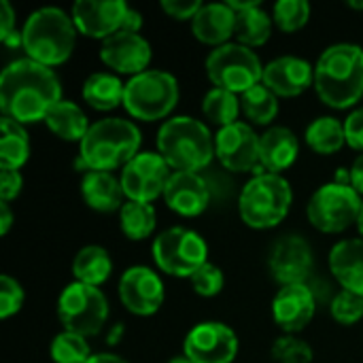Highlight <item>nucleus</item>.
<instances>
[{
	"label": "nucleus",
	"mask_w": 363,
	"mask_h": 363,
	"mask_svg": "<svg viewBox=\"0 0 363 363\" xmlns=\"http://www.w3.org/2000/svg\"><path fill=\"white\" fill-rule=\"evenodd\" d=\"M62 98V83L53 68L30 57L11 62L0 74V111L17 123L45 121Z\"/></svg>",
	"instance_id": "1"
},
{
	"label": "nucleus",
	"mask_w": 363,
	"mask_h": 363,
	"mask_svg": "<svg viewBox=\"0 0 363 363\" xmlns=\"http://www.w3.org/2000/svg\"><path fill=\"white\" fill-rule=\"evenodd\" d=\"M315 89L330 108L355 106L363 98V47L355 43L325 47L315 62Z\"/></svg>",
	"instance_id": "2"
},
{
	"label": "nucleus",
	"mask_w": 363,
	"mask_h": 363,
	"mask_svg": "<svg viewBox=\"0 0 363 363\" xmlns=\"http://www.w3.org/2000/svg\"><path fill=\"white\" fill-rule=\"evenodd\" d=\"M143 136L134 121L123 117H104L91 123L79 143V164L87 170L113 172L123 168L140 153Z\"/></svg>",
	"instance_id": "3"
},
{
	"label": "nucleus",
	"mask_w": 363,
	"mask_h": 363,
	"mask_svg": "<svg viewBox=\"0 0 363 363\" xmlns=\"http://www.w3.org/2000/svg\"><path fill=\"white\" fill-rule=\"evenodd\" d=\"M77 34L79 30L72 21V15L60 6H40L23 21L21 47L26 57L53 68L72 55Z\"/></svg>",
	"instance_id": "4"
},
{
	"label": "nucleus",
	"mask_w": 363,
	"mask_h": 363,
	"mask_svg": "<svg viewBox=\"0 0 363 363\" xmlns=\"http://www.w3.org/2000/svg\"><path fill=\"white\" fill-rule=\"evenodd\" d=\"M157 153L174 172H200L215 157V134L189 115H174L157 130Z\"/></svg>",
	"instance_id": "5"
},
{
	"label": "nucleus",
	"mask_w": 363,
	"mask_h": 363,
	"mask_svg": "<svg viewBox=\"0 0 363 363\" xmlns=\"http://www.w3.org/2000/svg\"><path fill=\"white\" fill-rule=\"evenodd\" d=\"M294 204L291 183L283 174H253L238 198V213L245 225L253 230H270L285 221Z\"/></svg>",
	"instance_id": "6"
},
{
	"label": "nucleus",
	"mask_w": 363,
	"mask_h": 363,
	"mask_svg": "<svg viewBox=\"0 0 363 363\" xmlns=\"http://www.w3.org/2000/svg\"><path fill=\"white\" fill-rule=\"evenodd\" d=\"M181 89L172 72L149 68L125 81L123 108L138 121H160L170 117Z\"/></svg>",
	"instance_id": "7"
},
{
	"label": "nucleus",
	"mask_w": 363,
	"mask_h": 363,
	"mask_svg": "<svg viewBox=\"0 0 363 363\" xmlns=\"http://www.w3.org/2000/svg\"><path fill=\"white\" fill-rule=\"evenodd\" d=\"M204 68L213 87L228 89L238 96L259 85L264 79V64L259 55L236 40L215 47L208 53Z\"/></svg>",
	"instance_id": "8"
},
{
	"label": "nucleus",
	"mask_w": 363,
	"mask_h": 363,
	"mask_svg": "<svg viewBox=\"0 0 363 363\" xmlns=\"http://www.w3.org/2000/svg\"><path fill=\"white\" fill-rule=\"evenodd\" d=\"M155 266L177 279H191L208 262L206 240L189 228L174 225L157 234L151 247Z\"/></svg>",
	"instance_id": "9"
},
{
	"label": "nucleus",
	"mask_w": 363,
	"mask_h": 363,
	"mask_svg": "<svg viewBox=\"0 0 363 363\" xmlns=\"http://www.w3.org/2000/svg\"><path fill=\"white\" fill-rule=\"evenodd\" d=\"M57 319L66 332L83 338L98 336L108 319V300L100 287L72 281L57 298Z\"/></svg>",
	"instance_id": "10"
},
{
	"label": "nucleus",
	"mask_w": 363,
	"mask_h": 363,
	"mask_svg": "<svg viewBox=\"0 0 363 363\" xmlns=\"http://www.w3.org/2000/svg\"><path fill=\"white\" fill-rule=\"evenodd\" d=\"M362 206V196L351 185L330 181L311 196L306 215L315 230L323 234H340L357 223Z\"/></svg>",
	"instance_id": "11"
},
{
	"label": "nucleus",
	"mask_w": 363,
	"mask_h": 363,
	"mask_svg": "<svg viewBox=\"0 0 363 363\" xmlns=\"http://www.w3.org/2000/svg\"><path fill=\"white\" fill-rule=\"evenodd\" d=\"M170 174V166L157 151H140L121 168L119 181L125 200L151 204L153 200L164 196Z\"/></svg>",
	"instance_id": "12"
},
{
	"label": "nucleus",
	"mask_w": 363,
	"mask_h": 363,
	"mask_svg": "<svg viewBox=\"0 0 363 363\" xmlns=\"http://www.w3.org/2000/svg\"><path fill=\"white\" fill-rule=\"evenodd\" d=\"M259 136L249 121H236L215 134V157L230 172H264L259 164Z\"/></svg>",
	"instance_id": "13"
},
{
	"label": "nucleus",
	"mask_w": 363,
	"mask_h": 363,
	"mask_svg": "<svg viewBox=\"0 0 363 363\" xmlns=\"http://www.w3.org/2000/svg\"><path fill=\"white\" fill-rule=\"evenodd\" d=\"M238 349L236 332L221 321H202L183 340V355L194 363H234Z\"/></svg>",
	"instance_id": "14"
},
{
	"label": "nucleus",
	"mask_w": 363,
	"mask_h": 363,
	"mask_svg": "<svg viewBox=\"0 0 363 363\" xmlns=\"http://www.w3.org/2000/svg\"><path fill=\"white\" fill-rule=\"evenodd\" d=\"M313 268H315V253L304 236L285 234L272 245L268 255V270L281 287L306 283Z\"/></svg>",
	"instance_id": "15"
},
{
	"label": "nucleus",
	"mask_w": 363,
	"mask_h": 363,
	"mask_svg": "<svg viewBox=\"0 0 363 363\" xmlns=\"http://www.w3.org/2000/svg\"><path fill=\"white\" fill-rule=\"evenodd\" d=\"M166 298L162 277L149 266H130L119 279V300L136 317L155 315Z\"/></svg>",
	"instance_id": "16"
},
{
	"label": "nucleus",
	"mask_w": 363,
	"mask_h": 363,
	"mask_svg": "<svg viewBox=\"0 0 363 363\" xmlns=\"http://www.w3.org/2000/svg\"><path fill=\"white\" fill-rule=\"evenodd\" d=\"M153 57L151 43L143 34L134 32H117L102 40L100 45V60L108 66L115 74H130L136 77L149 70Z\"/></svg>",
	"instance_id": "17"
},
{
	"label": "nucleus",
	"mask_w": 363,
	"mask_h": 363,
	"mask_svg": "<svg viewBox=\"0 0 363 363\" xmlns=\"http://www.w3.org/2000/svg\"><path fill=\"white\" fill-rule=\"evenodd\" d=\"M128 9L130 4L125 0H77L70 15L79 34L106 40L121 32Z\"/></svg>",
	"instance_id": "18"
},
{
	"label": "nucleus",
	"mask_w": 363,
	"mask_h": 363,
	"mask_svg": "<svg viewBox=\"0 0 363 363\" xmlns=\"http://www.w3.org/2000/svg\"><path fill=\"white\" fill-rule=\"evenodd\" d=\"M317 313V298L306 283L283 285L272 298V317L283 334L298 336L304 332Z\"/></svg>",
	"instance_id": "19"
},
{
	"label": "nucleus",
	"mask_w": 363,
	"mask_h": 363,
	"mask_svg": "<svg viewBox=\"0 0 363 363\" xmlns=\"http://www.w3.org/2000/svg\"><path fill=\"white\" fill-rule=\"evenodd\" d=\"M262 83L279 98H296L315 87V64L300 55H281L264 66Z\"/></svg>",
	"instance_id": "20"
},
{
	"label": "nucleus",
	"mask_w": 363,
	"mask_h": 363,
	"mask_svg": "<svg viewBox=\"0 0 363 363\" xmlns=\"http://www.w3.org/2000/svg\"><path fill=\"white\" fill-rule=\"evenodd\" d=\"M162 198L177 215L198 217L211 204V189L200 172H172Z\"/></svg>",
	"instance_id": "21"
},
{
	"label": "nucleus",
	"mask_w": 363,
	"mask_h": 363,
	"mask_svg": "<svg viewBox=\"0 0 363 363\" xmlns=\"http://www.w3.org/2000/svg\"><path fill=\"white\" fill-rule=\"evenodd\" d=\"M300 153V140L294 130L285 125H270L259 136V164L264 172L283 174L289 170Z\"/></svg>",
	"instance_id": "22"
},
{
	"label": "nucleus",
	"mask_w": 363,
	"mask_h": 363,
	"mask_svg": "<svg viewBox=\"0 0 363 363\" xmlns=\"http://www.w3.org/2000/svg\"><path fill=\"white\" fill-rule=\"evenodd\" d=\"M236 30V11L228 2H206L198 11V15L191 19V32L194 36L215 47H221L225 43H232Z\"/></svg>",
	"instance_id": "23"
},
{
	"label": "nucleus",
	"mask_w": 363,
	"mask_h": 363,
	"mask_svg": "<svg viewBox=\"0 0 363 363\" xmlns=\"http://www.w3.org/2000/svg\"><path fill=\"white\" fill-rule=\"evenodd\" d=\"M336 283L363 298V238H345L336 242L328 257Z\"/></svg>",
	"instance_id": "24"
},
{
	"label": "nucleus",
	"mask_w": 363,
	"mask_h": 363,
	"mask_svg": "<svg viewBox=\"0 0 363 363\" xmlns=\"http://www.w3.org/2000/svg\"><path fill=\"white\" fill-rule=\"evenodd\" d=\"M228 4L236 11V43L255 49L270 40L272 17L262 9L259 0H228Z\"/></svg>",
	"instance_id": "25"
},
{
	"label": "nucleus",
	"mask_w": 363,
	"mask_h": 363,
	"mask_svg": "<svg viewBox=\"0 0 363 363\" xmlns=\"http://www.w3.org/2000/svg\"><path fill=\"white\" fill-rule=\"evenodd\" d=\"M81 198L96 213H115L125 204L121 181L113 172L87 170L81 179Z\"/></svg>",
	"instance_id": "26"
},
{
	"label": "nucleus",
	"mask_w": 363,
	"mask_h": 363,
	"mask_svg": "<svg viewBox=\"0 0 363 363\" xmlns=\"http://www.w3.org/2000/svg\"><path fill=\"white\" fill-rule=\"evenodd\" d=\"M45 125L60 138L66 143H81L87 134V130L91 128L85 111L72 102V100H60L47 115Z\"/></svg>",
	"instance_id": "27"
},
{
	"label": "nucleus",
	"mask_w": 363,
	"mask_h": 363,
	"mask_svg": "<svg viewBox=\"0 0 363 363\" xmlns=\"http://www.w3.org/2000/svg\"><path fill=\"white\" fill-rule=\"evenodd\" d=\"M125 83L115 72H91L81 87L85 104L96 111H113L123 104Z\"/></svg>",
	"instance_id": "28"
},
{
	"label": "nucleus",
	"mask_w": 363,
	"mask_h": 363,
	"mask_svg": "<svg viewBox=\"0 0 363 363\" xmlns=\"http://www.w3.org/2000/svg\"><path fill=\"white\" fill-rule=\"evenodd\" d=\"M113 272V259L108 251L100 245H85L77 251L72 259V277L77 283L100 287L108 281Z\"/></svg>",
	"instance_id": "29"
},
{
	"label": "nucleus",
	"mask_w": 363,
	"mask_h": 363,
	"mask_svg": "<svg viewBox=\"0 0 363 363\" xmlns=\"http://www.w3.org/2000/svg\"><path fill=\"white\" fill-rule=\"evenodd\" d=\"M306 145L319 155H334L347 145L345 121L334 115H323L313 119L304 132Z\"/></svg>",
	"instance_id": "30"
},
{
	"label": "nucleus",
	"mask_w": 363,
	"mask_h": 363,
	"mask_svg": "<svg viewBox=\"0 0 363 363\" xmlns=\"http://www.w3.org/2000/svg\"><path fill=\"white\" fill-rule=\"evenodd\" d=\"M30 157V136L23 123L0 119V168L19 170Z\"/></svg>",
	"instance_id": "31"
},
{
	"label": "nucleus",
	"mask_w": 363,
	"mask_h": 363,
	"mask_svg": "<svg viewBox=\"0 0 363 363\" xmlns=\"http://www.w3.org/2000/svg\"><path fill=\"white\" fill-rule=\"evenodd\" d=\"M240 106L251 125H270L279 115V96L259 83L240 96Z\"/></svg>",
	"instance_id": "32"
},
{
	"label": "nucleus",
	"mask_w": 363,
	"mask_h": 363,
	"mask_svg": "<svg viewBox=\"0 0 363 363\" xmlns=\"http://www.w3.org/2000/svg\"><path fill=\"white\" fill-rule=\"evenodd\" d=\"M242 111L240 106V96L228 89H219V87H211L204 98H202V113L204 117L221 128H228L232 123L238 121V113Z\"/></svg>",
	"instance_id": "33"
},
{
	"label": "nucleus",
	"mask_w": 363,
	"mask_h": 363,
	"mask_svg": "<svg viewBox=\"0 0 363 363\" xmlns=\"http://www.w3.org/2000/svg\"><path fill=\"white\" fill-rule=\"evenodd\" d=\"M119 225L121 232L130 238V240H145L153 234L155 225H157V213L153 204H145V202H134V200H125V204L119 211Z\"/></svg>",
	"instance_id": "34"
},
{
	"label": "nucleus",
	"mask_w": 363,
	"mask_h": 363,
	"mask_svg": "<svg viewBox=\"0 0 363 363\" xmlns=\"http://www.w3.org/2000/svg\"><path fill=\"white\" fill-rule=\"evenodd\" d=\"M49 355H51L53 363H87L94 353L87 345V338L62 330L51 340Z\"/></svg>",
	"instance_id": "35"
},
{
	"label": "nucleus",
	"mask_w": 363,
	"mask_h": 363,
	"mask_svg": "<svg viewBox=\"0 0 363 363\" xmlns=\"http://www.w3.org/2000/svg\"><path fill=\"white\" fill-rule=\"evenodd\" d=\"M311 2L306 0H279L272 6V21L283 32H298L311 19Z\"/></svg>",
	"instance_id": "36"
},
{
	"label": "nucleus",
	"mask_w": 363,
	"mask_h": 363,
	"mask_svg": "<svg viewBox=\"0 0 363 363\" xmlns=\"http://www.w3.org/2000/svg\"><path fill=\"white\" fill-rule=\"evenodd\" d=\"M270 355L277 363H311L315 353L313 347L294 334H283L274 340Z\"/></svg>",
	"instance_id": "37"
},
{
	"label": "nucleus",
	"mask_w": 363,
	"mask_h": 363,
	"mask_svg": "<svg viewBox=\"0 0 363 363\" xmlns=\"http://www.w3.org/2000/svg\"><path fill=\"white\" fill-rule=\"evenodd\" d=\"M330 313L338 325L351 328L363 319V298L357 294L340 289L330 304Z\"/></svg>",
	"instance_id": "38"
},
{
	"label": "nucleus",
	"mask_w": 363,
	"mask_h": 363,
	"mask_svg": "<svg viewBox=\"0 0 363 363\" xmlns=\"http://www.w3.org/2000/svg\"><path fill=\"white\" fill-rule=\"evenodd\" d=\"M194 291L200 296V298H215L223 291V285H225V277H223V270L211 262H206L191 279H189Z\"/></svg>",
	"instance_id": "39"
},
{
	"label": "nucleus",
	"mask_w": 363,
	"mask_h": 363,
	"mask_svg": "<svg viewBox=\"0 0 363 363\" xmlns=\"http://www.w3.org/2000/svg\"><path fill=\"white\" fill-rule=\"evenodd\" d=\"M23 302H26V291L21 283L11 274H2L0 277V319H9L17 315Z\"/></svg>",
	"instance_id": "40"
},
{
	"label": "nucleus",
	"mask_w": 363,
	"mask_h": 363,
	"mask_svg": "<svg viewBox=\"0 0 363 363\" xmlns=\"http://www.w3.org/2000/svg\"><path fill=\"white\" fill-rule=\"evenodd\" d=\"M162 11L177 21H191L202 9L200 0H162Z\"/></svg>",
	"instance_id": "41"
},
{
	"label": "nucleus",
	"mask_w": 363,
	"mask_h": 363,
	"mask_svg": "<svg viewBox=\"0 0 363 363\" xmlns=\"http://www.w3.org/2000/svg\"><path fill=\"white\" fill-rule=\"evenodd\" d=\"M345 132H347V145L363 153V106H357L349 113L345 119Z\"/></svg>",
	"instance_id": "42"
},
{
	"label": "nucleus",
	"mask_w": 363,
	"mask_h": 363,
	"mask_svg": "<svg viewBox=\"0 0 363 363\" xmlns=\"http://www.w3.org/2000/svg\"><path fill=\"white\" fill-rule=\"evenodd\" d=\"M23 187V177L19 170H9L2 168L0 170V200L2 202H11L21 194Z\"/></svg>",
	"instance_id": "43"
},
{
	"label": "nucleus",
	"mask_w": 363,
	"mask_h": 363,
	"mask_svg": "<svg viewBox=\"0 0 363 363\" xmlns=\"http://www.w3.org/2000/svg\"><path fill=\"white\" fill-rule=\"evenodd\" d=\"M15 32H19L15 28V9L11 6L9 0H2L0 2V43H4Z\"/></svg>",
	"instance_id": "44"
},
{
	"label": "nucleus",
	"mask_w": 363,
	"mask_h": 363,
	"mask_svg": "<svg viewBox=\"0 0 363 363\" xmlns=\"http://www.w3.org/2000/svg\"><path fill=\"white\" fill-rule=\"evenodd\" d=\"M351 187L363 196V153H359L355 160H353V164H351Z\"/></svg>",
	"instance_id": "45"
},
{
	"label": "nucleus",
	"mask_w": 363,
	"mask_h": 363,
	"mask_svg": "<svg viewBox=\"0 0 363 363\" xmlns=\"http://www.w3.org/2000/svg\"><path fill=\"white\" fill-rule=\"evenodd\" d=\"M121 30L123 32H134V34H140V30H143V15H140V11H136V9H128V13H125V19H123V26H121Z\"/></svg>",
	"instance_id": "46"
},
{
	"label": "nucleus",
	"mask_w": 363,
	"mask_h": 363,
	"mask_svg": "<svg viewBox=\"0 0 363 363\" xmlns=\"http://www.w3.org/2000/svg\"><path fill=\"white\" fill-rule=\"evenodd\" d=\"M13 225V211H11V202H2L0 200V236H6L9 230Z\"/></svg>",
	"instance_id": "47"
},
{
	"label": "nucleus",
	"mask_w": 363,
	"mask_h": 363,
	"mask_svg": "<svg viewBox=\"0 0 363 363\" xmlns=\"http://www.w3.org/2000/svg\"><path fill=\"white\" fill-rule=\"evenodd\" d=\"M87 363H128V362H125L123 357L115 355V353H94Z\"/></svg>",
	"instance_id": "48"
},
{
	"label": "nucleus",
	"mask_w": 363,
	"mask_h": 363,
	"mask_svg": "<svg viewBox=\"0 0 363 363\" xmlns=\"http://www.w3.org/2000/svg\"><path fill=\"white\" fill-rule=\"evenodd\" d=\"M123 336V325H115L108 334V345H117Z\"/></svg>",
	"instance_id": "49"
},
{
	"label": "nucleus",
	"mask_w": 363,
	"mask_h": 363,
	"mask_svg": "<svg viewBox=\"0 0 363 363\" xmlns=\"http://www.w3.org/2000/svg\"><path fill=\"white\" fill-rule=\"evenodd\" d=\"M168 363H194L189 357H185V355H177V357H172Z\"/></svg>",
	"instance_id": "50"
},
{
	"label": "nucleus",
	"mask_w": 363,
	"mask_h": 363,
	"mask_svg": "<svg viewBox=\"0 0 363 363\" xmlns=\"http://www.w3.org/2000/svg\"><path fill=\"white\" fill-rule=\"evenodd\" d=\"M349 6H351V9H357V11H363V0H351Z\"/></svg>",
	"instance_id": "51"
},
{
	"label": "nucleus",
	"mask_w": 363,
	"mask_h": 363,
	"mask_svg": "<svg viewBox=\"0 0 363 363\" xmlns=\"http://www.w3.org/2000/svg\"><path fill=\"white\" fill-rule=\"evenodd\" d=\"M357 230H359V238H363V206L362 213H359V219H357Z\"/></svg>",
	"instance_id": "52"
}]
</instances>
